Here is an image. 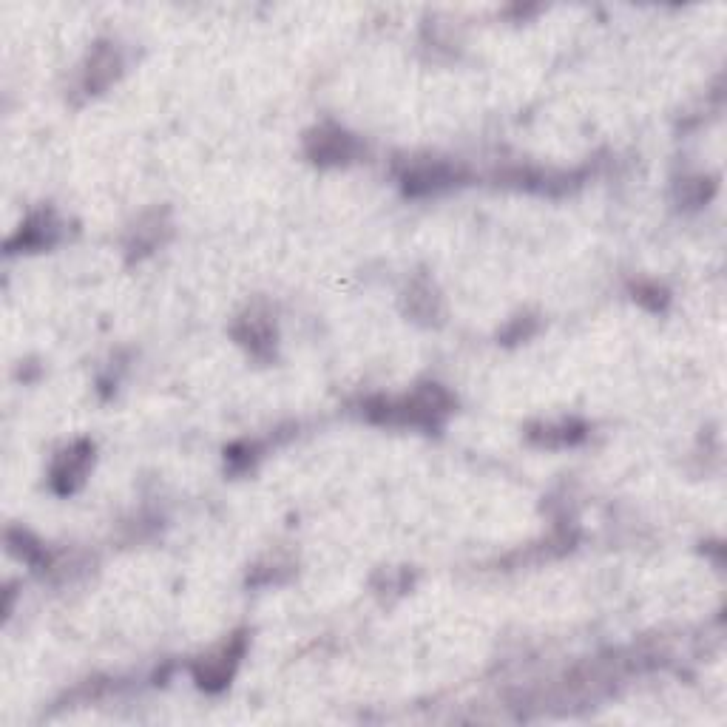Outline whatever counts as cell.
I'll list each match as a JSON object with an SVG mask.
<instances>
[{"label":"cell","instance_id":"2","mask_svg":"<svg viewBox=\"0 0 727 727\" xmlns=\"http://www.w3.org/2000/svg\"><path fill=\"white\" fill-rule=\"evenodd\" d=\"M89 461H91V446L89 444H77L71 446L69 452H63L60 455V461L54 466V486L60 489V492H71L83 475H86V469H89Z\"/></svg>","mask_w":727,"mask_h":727},{"label":"cell","instance_id":"1","mask_svg":"<svg viewBox=\"0 0 727 727\" xmlns=\"http://www.w3.org/2000/svg\"><path fill=\"white\" fill-rule=\"evenodd\" d=\"M242 648H245V639H233L228 645H222V651L219 654H213V657H205L199 665L194 668L196 679H199V685L202 688H208V691H219V688H225L228 685V679H231L233 668H236V662L242 657Z\"/></svg>","mask_w":727,"mask_h":727},{"label":"cell","instance_id":"3","mask_svg":"<svg viewBox=\"0 0 727 727\" xmlns=\"http://www.w3.org/2000/svg\"><path fill=\"white\" fill-rule=\"evenodd\" d=\"M307 145H310V157H316V162H344L350 160V154L355 151V142L350 134L327 131V128L316 131L307 140Z\"/></svg>","mask_w":727,"mask_h":727}]
</instances>
